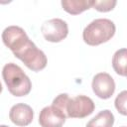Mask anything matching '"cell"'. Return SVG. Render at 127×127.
Listing matches in <instances>:
<instances>
[{
    "label": "cell",
    "mask_w": 127,
    "mask_h": 127,
    "mask_svg": "<svg viewBox=\"0 0 127 127\" xmlns=\"http://www.w3.org/2000/svg\"><path fill=\"white\" fill-rule=\"evenodd\" d=\"M117 4V1L115 0H103V1H97L92 0V8L99 12H108L113 10L115 5Z\"/></svg>",
    "instance_id": "cell-14"
},
{
    "label": "cell",
    "mask_w": 127,
    "mask_h": 127,
    "mask_svg": "<svg viewBox=\"0 0 127 127\" xmlns=\"http://www.w3.org/2000/svg\"><path fill=\"white\" fill-rule=\"evenodd\" d=\"M41 32L48 42L59 43L66 38L68 34V26L63 19L54 18L43 23Z\"/></svg>",
    "instance_id": "cell-5"
},
{
    "label": "cell",
    "mask_w": 127,
    "mask_h": 127,
    "mask_svg": "<svg viewBox=\"0 0 127 127\" xmlns=\"http://www.w3.org/2000/svg\"><path fill=\"white\" fill-rule=\"evenodd\" d=\"M114 105L120 114L127 116V90L121 91L116 96Z\"/></svg>",
    "instance_id": "cell-13"
},
{
    "label": "cell",
    "mask_w": 127,
    "mask_h": 127,
    "mask_svg": "<svg viewBox=\"0 0 127 127\" xmlns=\"http://www.w3.org/2000/svg\"><path fill=\"white\" fill-rule=\"evenodd\" d=\"M63 9L71 15H77L92 7V0H63Z\"/></svg>",
    "instance_id": "cell-10"
},
{
    "label": "cell",
    "mask_w": 127,
    "mask_h": 127,
    "mask_svg": "<svg viewBox=\"0 0 127 127\" xmlns=\"http://www.w3.org/2000/svg\"><path fill=\"white\" fill-rule=\"evenodd\" d=\"M115 24L105 18L91 21L82 32V39L89 46H98L108 42L115 34Z\"/></svg>",
    "instance_id": "cell-2"
},
{
    "label": "cell",
    "mask_w": 127,
    "mask_h": 127,
    "mask_svg": "<svg viewBox=\"0 0 127 127\" xmlns=\"http://www.w3.org/2000/svg\"><path fill=\"white\" fill-rule=\"evenodd\" d=\"M14 56L22 61L23 64L33 71H40L44 69L48 63L45 53L38 49L32 41H30L26 47Z\"/></svg>",
    "instance_id": "cell-3"
},
{
    "label": "cell",
    "mask_w": 127,
    "mask_h": 127,
    "mask_svg": "<svg viewBox=\"0 0 127 127\" xmlns=\"http://www.w3.org/2000/svg\"><path fill=\"white\" fill-rule=\"evenodd\" d=\"M112 67L117 74L127 76V49H120L114 53Z\"/></svg>",
    "instance_id": "cell-11"
},
{
    "label": "cell",
    "mask_w": 127,
    "mask_h": 127,
    "mask_svg": "<svg viewBox=\"0 0 127 127\" xmlns=\"http://www.w3.org/2000/svg\"><path fill=\"white\" fill-rule=\"evenodd\" d=\"M122 127H126V126H122Z\"/></svg>",
    "instance_id": "cell-17"
},
{
    "label": "cell",
    "mask_w": 127,
    "mask_h": 127,
    "mask_svg": "<svg viewBox=\"0 0 127 127\" xmlns=\"http://www.w3.org/2000/svg\"><path fill=\"white\" fill-rule=\"evenodd\" d=\"M0 127H9V126H6V125H1Z\"/></svg>",
    "instance_id": "cell-16"
},
{
    "label": "cell",
    "mask_w": 127,
    "mask_h": 127,
    "mask_svg": "<svg viewBox=\"0 0 127 127\" xmlns=\"http://www.w3.org/2000/svg\"><path fill=\"white\" fill-rule=\"evenodd\" d=\"M91 87L97 97L108 99L115 91V81L109 73L99 72L93 76Z\"/></svg>",
    "instance_id": "cell-7"
},
{
    "label": "cell",
    "mask_w": 127,
    "mask_h": 127,
    "mask_svg": "<svg viewBox=\"0 0 127 127\" xmlns=\"http://www.w3.org/2000/svg\"><path fill=\"white\" fill-rule=\"evenodd\" d=\"M113 124H114L113 113L110 110L105 109L100 111L97 115H95V117L90 119L87 122L86 127H112Z\"/></svg>",
    "instance_id": "cell-12"
},
{
    "label": "cell",
    "mask_w": 127,
    "mask_h": 127,
    "mask_svg": "<svg viewBox=\"0 0 127 127\" xmlns=\"http://www.w3.org/2000/svg\"><path fill=\"white\" fill-rule=\"evenodd\" d=\"M10 120L17 126H27L34 118V111L32 107L25 103H17L13 105L9 112Z\"/></svg>",
    "instance_id": "cell-9"
},
{
    "label": "cell",
    "mask_w": 127,
    "mask_h": 127,
    "mask_svg": "<svg viewBox=\"0 0 127 127\" xmlns=\"http://www.w3.org/2000/svg\"><path fill=\"white\" fill-rule=\"evenodd\" d=\"M2 41L4 45L11 50L13 55L20 52L31 41L24 29L19 26H8L2 32Z\"/></svg>",
    "instance_id": "cell-4"
},
{
    "label": "cell",
    "mask_w": 127,
    "mask_h": 127,
    "mask_svg": "<svg viewBox=\"0 0 127 127\" xmlns=\"http://www.w3.org/2000/svg\"><path fill=\"white\" fill-rule=\"evenodd\" d=\"M2 76L9 92L17 97L25 96L32 89V82L23 69L14 63H8L3 66Z\"/></svg>",
    "instance_id": "cell-1"
},
{
    "label": "cell",
    "mask_w": 127,
    "mask_h": 127,
    "mask_svg": "<svg viewBox=\"0 0 127 127\" xmlns=\"http://www.w3.org/2000/svg\"><path fill=\"white\" fill-rule=\"evenodd\" d=\"M66 114L60 108L51 105L44 107L39 115V123L42 127H63Z\"/></svg>",
    "instance_id": "cell-8"
},
{
    "label": "cell",
    "mask_w": 127,
    "mask_h": 127,
    "mask_svg": "<svg viewBox=\"0 0 127 127\" xmlns=\"http://www.w3.org/2000/svg\"><path fill=\"white\" fill-rule=\"evenodd\" d=\"M95 105L92 99L85 95H77L69 99L66 107L68 118H84L94 111Z\"/></svg>",
    "instance_id": "cell-6"
},
{
    "label": "cell",
    "mask_w": 127,
    "mask_h": 127,
    "mask_svg": "<svg viewBox=\"0 0 127 127\" xmlns=\"http://www.w3.org/2000/svg\"><path fill=\"white\" fill-rule=\"evenodd\" d=\"M69 99H70V97L68 96L67 93H61L53 100L52 105L60 108L66 114V107H67V103H68Z\"/></svg>",
    "instance_id": "cell-15"
}]
</instances>
